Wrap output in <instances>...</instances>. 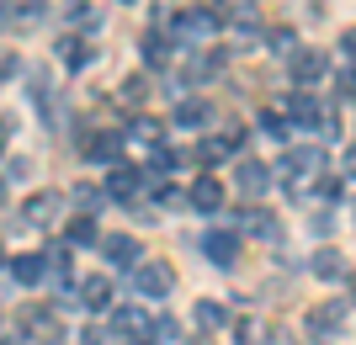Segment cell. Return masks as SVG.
I'll return each instance as SVG.
<instances>
[{"label": "cell", "mask_w": 356, "mask_h": 345, "mask_svg": "<svg viewBox=\"0 0 356 345\" xmlns=\"http://www.w3.org/2000/svg\"><path fill=\"white\" fill-rule=\"evenodd\" d=\"M134 287L144 292L149 303H165V298H170V287H176V271L165 266V260H138V271H134Z\"/></svg>", "instance_id": "1"}, {"label": "cell", "mask_w": 356, "mask_h": 345, "mask_svg": "<svg viewBox=\"0 0 356 345\" xmlns=\"http://www.w3.org/2000/svg\"><path fill=\"white\" fill-rule=\"evenodd\" d=\"M22 330H27V340H38V345H64V324H59V314H54L48 303H32L27 319H22Z\"/></svg>", "instance_id": "2"}, {"label": "cell", "mask_w": 356, "mask_h": 345, "mask_svg": "<svg viewBox=\"0 0 356 345\" xmlns=\"http://www.w3.org/2000/svg\"><path fill=\"white\" fill-rule=\"evenodd\" d=\"M287 69H293L298 85H319V80L330 75V53L325 48H293V53H287Z\"/></svg>", "instance_id": "3"}, {"label": "cell", "mask_w": 356, "mask_h": 345, "mask_svg": "<svg viewBox=\"0 0 356 345\" xmlns=\"http://www.w3.org/2000/svg\"><path fill=\"white\" fill-rule=\"evenodd\" d=\"M202 255H208V266L229 271L239 260V234L234 228H208V234H202Z\"/></svg>", "instance_id": "4"}, {"label": "cell", "mask_w": 356, "mask_h": 345, "mask_svg": "<svg viewBox=\"0 0 356 345\" xmlns=\"http://www.w3.org/2000/svg\"><path fill=\"white\" fill-rule=\"evenodd\" d=\"M213 27H218V22L208 16V6H202V11L170 16V37H176V43H202V37H213Z\"/></svg>", "instance_id": "5"}, {"label": "cell", "mask_w": 356, "mask_h": 345, "mask_svg": "<svg viewBox=\"0 0 356 345\" xmlns=\"http://www.w3.org/2000/svg\"><path fill=\"white\" fill-rule=\"evenodd\" d=\"M319 170H325V154L309 149V144H298V149L282 154V176H287V186H293V180H303V176H319Z\"/></svg>", "instance_id": "6"}, {"label": "cell", "mask_w": 356, "mask_h": 345, "mask_svg": "<svg viewBox=\"0 0 356 345\" xmlns=\"http://www.w3.org/2000/svg\"><path fill=\"white\" fill-rule=\"evenodd\" d=\"M102 255L112 260V266H122V271H138V260H144V244H138L134 234H106V239H102Z\"/></svg>", "instance_id": "7"}, {"label": "cell", "mask_w": 356, "mask_h": 345, "mask_svg": "<svg viewBox=\"0 0 356 345\" xmlns=\"http://www.w3.org/2000/svg\"><path fill=\"white\" fill-rule=\"evenodd\" d=\"M346 319H351V308H346L341 298H335V303H314V308H309V330L314 335H341Z\"/></svg>", "instance_id": "8"}, {"label": "cell", "mask_w": 356, "mask_h": 345, "mask_svg": "<svg viewBox=\"0 0 356 345\" xmlns=\"http://www.w3.org/2000/svg\"><path fill=\"white\" fill-rule=\"evenodd\" d=\"M74 292H80V308H86V314H106V308H112V276H80Z\"/></svg>", "instance_id": "9"}, {"label": "cell", "mask_w": 356, "mask_h": 345, "mask_svg": "<svg viewBox=\"0 0 356 345\" xmlns=\"http://www.w3.org/2000/svg\"><path fill=\"white\" fill-rule=\"evenodd\" d=\"M59 208H64V196L59 192H38V196H27V202H22V224H54V218H59Z\"/></svg>", "instance_id": "10"}, {"label": "cell", "mask_w": 356, "mask_h": 345, "mask_svg": "<svg viewBox=\"0 0 356 345\" xmlns=\"http://www.w3.org/2000/svg\"><path fill=\"white\" fill-rule=\"evenodd\" d=\"M186 202H192L197 212H218L223 208V180L218 176H197L192 192H186Z\"/></svg>", "instance_id": "11"}, {"label": "cell", "mask_w": 356, "mask_h": 345, "mask_svg": "<svg viewBox=\"0 0 356 345\" xmlns=\"http://www.w3.org/2000/svg\"><path fill=\"white\" fill-rule=\"evenodd\" d=\"M80 154L96 160V165H106V160H118V154H122V133H86V138H80Z\"/></svg>", "instance_id": "12"}, {"label": "cell", "mask_w": 356, "mask_h": 345, "mask_svg": "<svg viewBox=\"0 0 356 345\" xmlns=\"http://www.w3.org/2000/svg\"><path fill=\"white\" fill-rule=\"evenodd\" d=\"M112 330H118V340L144 345V340H149V319L138 314V308H118V314H112Z\"/></svg>", "instance_id": "13"}, {"label": "cell", "mask_w": 356, "mask_h": 345, "mask_svg": "<svg viewBox=\"0 0 356 345\" xmlns=\"http://www.w3.org/2000/svg\"><path fill=\"white\" fill-rule=\"evenodd\" d=\"M239 144H245L239 128H234V133H223V138H202V144H197V160H202V165H218V160H229Z\"/></svg>", "instance_id": "14"}, {"label": "cell", "mask_w": 356, "mask_h": 345, "mask_svg": "<svg viewBox=\"0 0 356 345\" xmlns=\"http://www.w3.org/2000/svg\"><path fill=\"white\" fill-rule=\"evenodd\" d=\"M234 180H239V192H245V196H261V192L271 186V170L261 165V160H239Z\"/></svg>", "instance_id": "15"}, {"label": "cell", "mask_w": 356, "mask_h": 345, "mask_svg": "<svg viewBox=\"0 0 356 345\" xmlns=\"http://www.w3.org/2000/svg\"><path fill=\"white\" fill-rule=\"evenodd\" d=\"M59 59H64V69H90L96 48H90L86 37H59Z\"/></svg>", "instance_id": "16"}, {"label": "cell", "mask_w": 356, "mask_h": 345, "mask_svg": "<svg viewBox=\"0 0 356 345\" xmlns=\"http://www.w3.org/2000/svg\"><path fill=\"white\" fill-rule=\"evenodd\" d=\"M138 176H144V170H134V165H112V176H106V196L128 202V196L138 192Z\"/></svg>", "instance_id": "17"}, {"label": "cell", "mask_w": 356, "mask_h": 345, "mask_svg": "<svg viewBox=\"0 0 356 345\" xmlns=\"http://www.w3.org/2000/svg\"><path fill=\"white\" fill-rule=\"evenodd\" d=\"M11 276H16L22 287H38V282L48 276V255H16V260H11Z\"/></svg>", "instance_id": "18"}, {"label": "cell", "mask_w": 356, "mask_h": 345, "mask_svg": "<svg viewBox=\"0 0 356 345\" xmlns=\"http://www.w3.org/2000/svg\"><path fill=\"white\" fill-rule=\"evenodd\" d=\"M170 122H176V128H208V101H197V96H186V101H176V112H170Z\"/></svg>", "instance_id": "19"}, {"label": "cell", "mask_w": 356, "mask_h": 345, "mask_svg": "<svg viewBox=\"0 0 356 345\" xmlns=\"http://www.w3.org/2000/svg\"><path fill=\"white\" fill-rule=\"evenodd\" d=\"M309 271L319 276V282H341V276H346V255H341V250H319Z\"/></svg>", "instance_id": "20"}, {"label": "cell", "mask_w": 356, "mask_h": 345, "mask_svg": "<svg viewBox=\"0 0 356 345\" xmlns=\"http://www.w3.org/2000/svg\"><path fill=\"white\" fill-rule=\"evenodd\" d=\"M239 228H245V234H261V239H277V224H271L266 208H245L239 212Z\"/></svg>", "instance_id": "21"}, {"label": "cell", "mask_w": 356, "mask_h": 345, "mask_svg": "<svg viewBox=\"0 0 356 345\" xmlns=\"http://www.w3.org/2000/svg\"><path fill=\"white\" fill-rule=\"evenodd\" d=\"M70 244H102V228H96L90 212H74L70 218Z\"/></svg>", "instance_id": "22"}, {"label": "cell", "mask_w": 356, "mask_h": 345, "mask_svg": "<svg viewBox=\"0 0 356 345\" xmlns=\"http://www.w3.org/2000/svg\"><path fill=\"white\" fill-rule=\"evenodd\" d=\"M197 324H202V330H223V324H229V308H223L218 298H202L197 303Z\"/></svg>", "instance_id": "23"}, {"label": "cell", "mask_w": 356, "mask_h": 345, "mask_svg": "<svg viewBox=\"0 0 356 345\" xmlns=\"http://www.w3.org/2000/svg\"><path fill=\"white\" fill-rule=\"evenodd\" d=\"M64 16H70L74 27H96V22H102V16H96V6H90V0H64Z\"/></svg>", "instance_id": "24"}, {"label": "cell", "mask_w": 356, "mask_h": 345, "mask_svg": "<svg viewBox=\"0 0 356 345\" xmlns=\"http://www.w3.org/2000/svg\"><path fill=\"white\" fill-rule=\"evenodd\" d=\"M149 340H154V345H176V340H181V324H176L170 314L154 319V324H149Z\"/></svg>", "instance_id": "25"}, {"label": "cell", "mask_w": 356, "mask_h": 345, "mask_svg": "<svg viewBox=\"0 0 356 345\" xmlns=\"http://www.w3.org/2000/svg\"><path fill=\"white\" fill-rule=\"evenodd\" d=\"M144 64H170V37L149 32V37H144Z\"/></svg>", "instance_id": "26"}, {"label": "cell", "mask_w": 356, "mask_h": 345, "mask_svg": "<svg viewBox=\"0 0 356 345\" xmlns=\"http://www.w3.org/2000/svg\"><path fill=\"white\" fill-rule=\"evenodd\" d=\"M261 133H266V138H287V133H293L287 112H261Z\"/></svg>", "instance_id": "27"}, {"label": "cell", "mask_w": 356, "mask_h": 345, "mask_svg": "<svg viewBox=\"0 0 356 345\" xmlns=\"http://www.w3.org/2000/svg\"><path fill=\"white\" fill-rule=\"evenodd\" d=\"M181 165V154L176 149H165V144H149V170H176Z\"/></svg>", "instance_id": "28"}, {"label": "cell", "mask_w": 356, "mask_h": 345, "mask_svg": "<svg viewBox=\"0 0 356 345\" xmlns=\"http://www.w3.org/2000/svg\"><path fill=\"white\" fill-rule=\"evenodd\" d=\"M335 96H341V101H356V69H335Z\"/></svg>", "instance_id": "29"}, {"label": "cell", "mask_w": 356, "mask_h": 345, "mask_svg": "<svg viewBox=\"0 0 356 345\" xmlns=\"http://www.w3.org/2000/svg\"><path fill=\"white\" fill-rule=\"evenodd\" d=\"M134 138H144V144H160V122H154V117H134Z\"/></svg>", "instance_id": "30"}, {"label": "cell", "mask_w": 356, "mask_h": 345, "mask_svg": "<svg viewBox=\"0 0 356 345\" xmlns=\"http://www.w3.org/2000/svg\"><path fill=\"white\" fill-rule=\"evenodd\" d=\"M144 96H149V90H144V75H128V80H122V101H144Z\"/></svg>", "instance_id": "31"}, {"label": "cell", "mask_w": 356, "mask_h": 345, "mask_svg": "<svg viewBox=\"0 0 356 345\" xmlns=\"http://www.w3.org/2000/svg\"><path fill=\"white\" fill-rule=\"evenodd\" d=\"M271 48H277V53H293V48H298V37H293L287 27H277V32H271Z\"/></svg>", "instance_id": "32"}, {"label": "cell", "mask_w": 356, "mask_h": 345, "mask_svg": "<svg viewBox=\"0 0 356 345\" xmlns=\"http://www.w3.org/2000/svg\"><path fill=\"white\" fill-rule=\"evenodd\" d=\"M74 202H80V208H96V202H102V192H96V186H80V192H74Z\"/></svg>", "instance_id": "33"}, {"label": "cell", "mask_w": 356, "mask_h": 345, "mask_svg": "<svg viewBox=\"0 0 356 345\" xmlns=\"http://www.w3.org/2000/svg\"><path fill=\"white\" fill-rule=\"evenodd\" d=\"M341 53L356 64V27H346V32H341Z\"/></svg>", "instance_id": "34"}, {"label": "cell", "mask_w": 356, "mask_h": 345, "mask_svg": "<svg viewBox=\"0 0 356 345\" xmlns=\"http://www.w3.org/2000/svg\"><path fill=\"white\" fill-rule=\"evenodd\" d=\"M341 192H346L341 180H319V196H325V202H341Z\"/></svg>", "instance_id": "35"}, {"label": "cell", "mask_w": 356, "mask_h": 345, "mask_svg": "<svg viewBox=\"0 0 356 345\" xmlns=\"http://www.w3.org/2000/svg\"><path fill=\"white\" fill-rule=\"evenodd\" d=\"M16 75V53L11 48H0V80H11Z\"/></svg>", "instance_id": "36"}, {"label": "cell", "mask_w": 356, "mask_h": 345, "mask_svg": "<svg viewBox=\"0 0 356 345\" xmlns=\"http://www.w3.org/2000/svg\"><path fill=\"white\" fill-rule=\"evenodd\" d=\"M43 11H48V0H22V16H27V22H38Z\"/></svg>", "instance_id": "37"}, {"label": "cell", "mask_w": 356, "mask_h": 345, "mask_svg": "<svg viewBox=\"0 0 356 345\" xmlns=\"http://www.w3.org/2000/svg\"><path fill=\"white\" fill-rule=\"evenodd\" d=\"M154 202H160V208H176L181 192H176V186H160V192H154Z\"/></svg>", "instance_id": "38"}, {"label": "cell", "mask_w": 356, "mask_h": 345, "mask_svg": "<svg viewBox=\"0 0 356 345\" xmlns=\"http://www.w3.org/2000/svg\"><path fill=\"white\" fill-rule=\"evenodd\" d=\"M234 335H239V345H250V340H255L261 330H255V324H234Z\"/></svg>", "instance_id": "39"}, {"label": "cell", "mask_w": 356, "mask_h": 345, "mask_svg": "<svg viewBox=\"0 0 356 345\" xmlns=\"http://www.w3.org/2000/svg\"><path fill=\"white\" fill-rule=\"evenodd\" d=\"M6 144H11V117L0 112V154H6Z\"/></svg>", "instance_id": "40"}, {"label": "cell", "mask_w": 356, "mask_h": 345, "mask_svg": "<svg viewBox=\"0 0 356 345\" xmlns=\"http://www.w3.org/2000/svg\"><path fill=\"white\" fill-rule=\"evenodd\" d=\"M80 345H106V335L102 330H80Z\"/></svg>", "instance_id": "41"}, {"label": "cell", "mask_w": 356, "mask_h": 345, "mask_svg": "<svg viewBox=\"0 0 356 345\" xmlns=\"http://www.w3.org/2000/svg\"><path fill=\"white\" fill-rule=\"evenodd\" d=\"M341 170H346V176H356V149H346V160H341Z\"/></svg>", "instance_id": "42"}, {"label": "cell", "mask_w": 356, "mask_h": 345, "mask_svg": "<svg viewBox=\"0 0 356 345\" xmlns=\"http://www.w3.org/2000/svg\"><path fill=\"white\" fill-rule=\"evenodd\" d=\"M6 6H11V0H0V16H6Z\"/></svg>", "instance_id": "43"}, {"label": "cell", "mask_w": 356, "mask_h": 345, "mask_svg": "<svg viewBox=\"0 0 356 345\" xmlns=\"http://www.w3.org/2000/svg\"><path fill=\"white\" fill-rule=\"evenodd\" d=\"M0 345H22V340H0Z\"/></svg>", "instance_id": "44"}, {"label": "cell", "mask_w": 356, "mask_h": 345, "mask_svg": "<svg viewBox=\"0 0 356 345\" xmlns=\"http://www.w3.org/2000/svg\"><path fill=\"white\" fill-rule=\"evenodd\" d=\"M0 266H6V250H0Z\"/></svg>", "instance_id": "45"}, {"label": "cell", "mask_w": 356, "mask_h": 345, "mask_svg": "<svg viewBox=\"0 0 356 345\" xmlns=\"http://www.w3.org/2000/svg\"><path fill=\"white\" fill-rule=\"evenodd\" d=\"M0 196H6V186H0Z\"/></svg>", "instance_id": "46"}]
</instances>
